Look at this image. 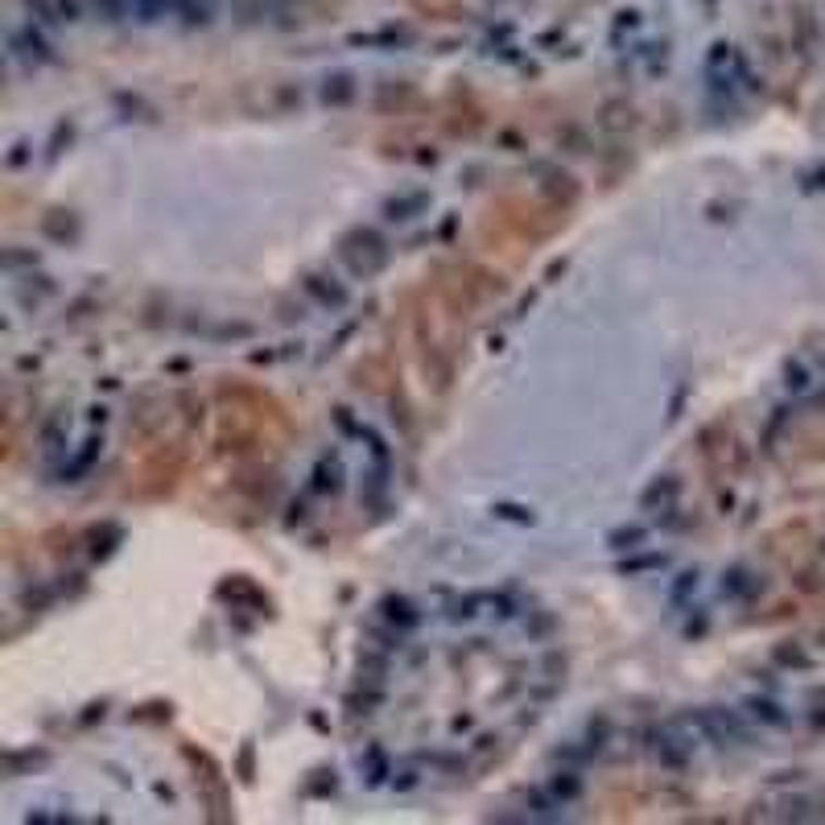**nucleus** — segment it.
<instances>
[{
  "instance_id": "obj_3",
  "label": "nucleus",
  "mask_w": 825,
  "mask_h": 825,
  "mask_svg": "<svg viewBox=\"0 0 825 825\" xmlns=\"http://www.w3.org/2000/svg\"><path fill=\"white\" fill-rule=\"evenodd\" d=\"M99 21H128V0H91Z\"/></svg>"
},
{
  "instance_id": "obj_2",
  "label": "nucleus",
  "mask_w": 825,
  "mask_h": 825,
  "mask_svg": "<svg viewBox=\"0 0 825 825\" xmlns=\"http://www.w3.org/2000/svg\"><path fill=\"white\" fill-rule=\"evenodd\" d=\"M219 0H177L174 17H182V25H211Z\"/></svg>"
},
{
  "instance_id": "obj_1",
  "label": "nucleus",
  "mask_w": 825,
  "mask_h": 825,
  "mask_svg": "<svg viewBox=\"0 0 825 825\" xmlns=\"http://www.w3.org/2000/svg\"><path fill=\"white\" fill-rule=\"evenodd\" d=\"M177 0H128V21L137 25H158V21L174 17Z\"/></svg>"
}]
</instances>
